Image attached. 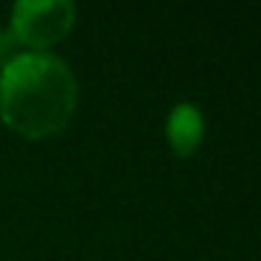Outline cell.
Returning <instances> with one entry per match:
<instances>
[{
	"label": "cell",
	"mask_w": 261,
	"mask_h": 261,
	"mask_svg": "<svg viewBox=\"0 0 261 261\" xmlns=\"http://www.w3.org/2000/svg\"><path fill=\"white\" fill-rule=\"evenodd\" d=\"M79 87L54 54H17L0 70V121L23 138H51L73 118Z\"/></svg>",
	"instance_id": "obj_1"
},
{
	"label": "cell",
	"mask_w": 261,
	"mask_h": 261,
	"mask_svg": "<svg viewBox=\"0 0 261 261\" xmlns=\"http://www.w3.org/2000/svg\"><path fill=\"white\" fill-rule=\"evenodd\" d=\"M76 23V6L68 0H23L12 12V34L17 45H29L34 54L57 45L70 34Z\"/></svg>",
	"instance_id": "obj_2"
},
{
	"label": "cell",
	"mask_w": 261,
	"mask_h": 261,
	"mask_svg": "<svg viewBox=\"0 0 261 261\" xmlns=\"http://www.w3.org/2000/svg\"><path fill=\"white\" fill-rule=\"evenodd\" d=\"M202 129L205 121L194 104H177L166 121V138H169L171 149L182 158L197 152V146L202 143Z\"/></svg>",
	"instance_id": "obj_3"
},
{
	"label": "cell",
	"mask_w": 261,
	"mask_h": 261,
	"mask_svg": "<svg viewBox=\"0 0 261 261\" xmlns=\"http://www.w3.org/2000/svg\"><path fill=\"white\" fill-rule=\"evenodd\" d=\"M17 48H20V45H17V40H14L12 31H3V29H0V70H3L14 57H17Z\"/></svg>",
	"instance_id": "obj_4"
}]
</instances>
